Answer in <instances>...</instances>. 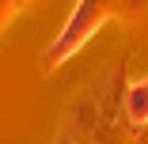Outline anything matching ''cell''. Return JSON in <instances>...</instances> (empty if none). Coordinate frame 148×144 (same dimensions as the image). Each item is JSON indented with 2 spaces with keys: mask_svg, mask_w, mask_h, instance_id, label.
I'll return each instance as SVG.
<instances>
[{
  "mask_svg": "<svg viewBox=\"0 0 148 144\" xmlns=\"http://www.w3.org/2000/svg\"><path fill=\"white\" fill-rule=\"evenodd\" d=\"M125 114H129L133 125H144L148 121V76L137 80L133 87L125 91Z\"/></svg>",
  "mask_w": 148,
  "mask_h": 144,
  "instance_id": "obj_1",
  "label": "cell"
}]
</instances>
